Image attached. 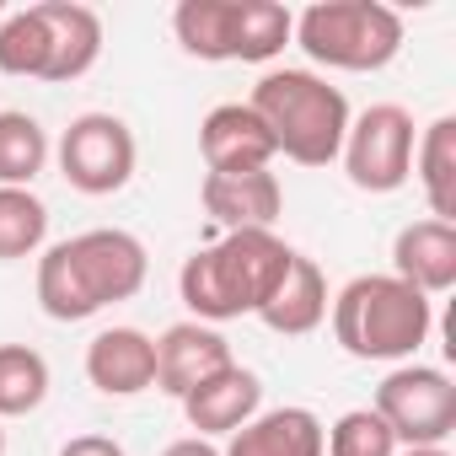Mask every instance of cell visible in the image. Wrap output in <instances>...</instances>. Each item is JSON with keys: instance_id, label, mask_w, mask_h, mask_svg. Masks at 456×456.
<instances>
[{"instance_id": "obj_1", "label": "cell", "mask_w": 456, "mask_h": 456, "mask_svg": "<svg viewBox=\"0 0 456 456\" xmlns=\"http://www.w3.org/2000/svg\"><path fill=\"white\" fill-rule=\"evenodd\" d=\"M151 258L145 242L118 225H97L70 242H54L38 258V306L54 322H86L102 306H118L145 290Z\"/></svg>"}, {"instance_id": "obj_2", "label": "cell", "mask_w": 456, "mask_h": 456, "mask_svg": "<svg viewBox=\"0 0 456 456\" xmlns=\"http://www.w3.org/2000/svg\"><path fill=\"white\" fill-rule=\"evenodd\" d=\"M296 248L274 232H225L220 242L199 248L177 269V296L193 322H232L258 317L290 274Z\"/></svg>"}, {"instance_id": "obj_3", "label": "cell", "mask_w": 456, "mask_h": 456, "mask_svg": "<svg viewBox=\"0 0 456 456\" xmlns=\"http://www.w3.org/2000/svg\"><path fill=\"white\" fill-rule=\"evenodd\" d=\"M248 108L274 134V151L290 156L296 167H328V161H338L349 118H354L349 97L333 81H322L317 70H269V76H258Z\"/></svg>"}, {"instance_id": "obj_4", "label": "cell", "mask_w": 456, "mask_h": 456, "mask_svg": "<svg viewBox=\"0 0 456 456\" xmlns=\"http://www.w3.org/2000/svg\"><path fill=\"white\" fill-rule=\"evenodd\" d=\"M333 338L354 360H413L435 328L429 296L403 285L397 274H360L333 301Z\"/></svg>"}, {"instance_id": "obj_5", "label": "cell", "mask_w": 456, "mask_h": 456, "mask_svg": "<svg viewBox=\"0 0 456 456\" xmlns=\"http://www.w3.org/2000/svg\"><path fill=\"white\" fill-rule=\"evenodd\" d=\"M172 33L183 54L209 65H269L274 54H285L296 17L280 0H177Z\"/></svg>"}, {"instance_id": "obj_6", "label": "cell", "mask_w": 456, "mask_h": 456, "mask_svg": "<svg viewBox=\"0 0 456 456\" xmlns=\"http://www.w3.org/2000/svg\"><path fill=\"white\" fill-rule=\"evenodd\" d=\"M290 44H301L328 70H387L403 54V17L381 0H317L296 17Z\"/></svg>"}, {"instance_id": "obj_7", "label": "cell", "mask_w": 456, "mask_h": 456, "mask_svg": "<svg viewBox=\"0 0 456 456\" xmlns=\"http://www.w3.org/2000/svg\"><path fill=\"white\" fill-rule=\"evenodd\" d=\"M413 113L397 102H376L360 118H349L344 134V172L360 193H397L413 177Z\"/></svg>"}, {"instance_id": "obj_8", "label": "cell", "mask_w": 456, "mask_h": 456, "mask_svg": "<svg viewBox=\"0 0 456 456\" xmlns=\"http://www.w3.org/2000/svg\"><path fill=\"white\" fill-rule=\"evenodd\" d=\"M376 413L397 445H445L456 429V381L435 365H397L376 387Z\"/></svg>"}, {"instance_id": "obj_9", "label": "cell", "mask_w": 456, "mask_h": 456, "mask_svg": "<svg viewBox=\"0 0 456 456\" xmlns=\"http://www.w3.org/2000/svg\"><path fill=\"white\" fill-rule=\"evenodd\" d=\"M134 161H140L134 129L124 118H113V113H81L60 134V172H65V183L76 193L102 199V193L129 188Z\"/></svg>"}, {"instance_id": "obj_10", "label": "cell", "mask_w": 456, "mask_h": 456, "mask_svg": "<svg viewBox=\"0 0 456 456\" xmlns=\"http://www.w3.org/2000/svg\"><path fill=\"white\" fill-rule=\"evenodd\" d=\"M199 204L215 225L225 232H274V220L285 209V188L269 167L253 172H204Z\"/></svg>"}, {"instance_id": "obj_11", "label": "cell", "mask_w": 456, "mask_h": 456, "mask_svg": "<svg viewBox=\"0 0 456 456\" xmlns=\"http://www.w3.org/2000/svg\"><path fill=\"white\" fill-rule=\"evenodd\" d=\"M38 22H44V38H49V60H44V81L49 86H65V81H81L97 54H102V17L81 0H38Z\"/></svg>"}, {"instance_id": "obj_12", "label": "cell", "mask_w": 456, "mask_h": 456, "mask_svg": "<svg viewBox=\"0 0 456 456\" xmlns=\"http://www.w3.org/2000/svg\"><path fill=\"white\" fill-rule=\"evenodd\" d=\"M225 365H232V344H225V333H215L209 322H172L156 338V387L167 397H177V403Z\"/></svg>"}, {"instance_id": "obj_13", "label": "cell", "mask_w": 456, "mask_h": 456, "mask_svg": "<svg viewBox=\"0 0 456 456\" xmlns=\"http://www.w3.org/2000/svg\"><path fill=\"white\" fill-rule=\"evenodd\" d=\"M199 151H204V167L209 172H253V167H269L280 151H274V134L264 129V118L248 108V102H220L204 113L199 124Z\"/></svg>"}, {"instance_id": "obj_14", "label": "cell", "mask_w": 456, "mask_h": 456, "mask_svg": "<svg viewBox=\"0 0 456 456\" xmlns=\"http://www.w3.org/2000/svg\"><path fill=\"white\" fill-rule=\"evenodd\" d=\"M258 408H264V381L248 365H237V360L225 365V370H215L209 381H199L183 397V419L199 429V440H209V435H237Z\"/></svg>"}, {"instance_id": "obj_15", "label": "cell", "mask_w": 456, "mask_h": 456, "mask_svg": "<svg viewBox=\"0 0 456 456\" xmlns=\"http://www.w3.org/2000/svg\"><path fill=\"white\" fill-rule=\"evenodd\" d=\"M86 381L102 397H140L156 387V338L140 328H102L86 344Z\"/></svg>"}, {"instance_id": "obj_16", "label": "cell", "mask_w": 456, "mask_h": 456, "mask_svg": "<svg viewBox=\"0 0 456 456\" xmlns=\"http://www.w3.org/2000/svg\"><path fill=\"white\" fill-rule=\"evenodd\" d=\"M392 274L419 296H445L456 285V225L451 220H413L392 242Z\"/></svg>"}, {"instance_id": "obj_17", "label": "cell", "mask_w": 456, "mask_h": 456, "mask_svg": "<svg viewBox=\"0 0 456 456\" xmlns=\"http://www.w3.org/2000/svg\"><path fill=\"white\" fill-rule=\"evenodd\" d=\"M322 435L328 429L312 408H269L253 413L220 456H322Z\"/></svg>"}, {"instance_id": "obj_18", "label": "cell", "mask_w": 456, "mask_h": 456, "mask_svg": "<svg viewBox=\"0 0 456 456\" xmlns=\"http://www.w3.org/2000/svg\"><path fill=\"white\" fill-rule=\"evenodd\" d=\"M258 317H264V328H274V333H285V338H306V333H317L322 317H328V280H322V269H317L312 258L296 253L285 285L274 290V301H269Z\"/></svg>"}, {"instance_id": "obj_19", "label": "cell", "mask_w": 456, "mask_h": 456, "mask_svg": "<svg viewBox=\"0 0 456 456\" xmlns=\"http://www.w3.org/2000/svg\"><path fill=\"white\" fill-rule=\"evenodd\" d=\"M413 172L429 199V220L456 225V118L440 113L419 140H413Z\"/></svg>"}, {"instance_id": "obj_20", "label": "cell", "mask_w": 456, "mask_h": 456, "mask_svg": "<svg viewBox=\"0 0 456 456\" xmlns=\"http://www.w3.org/2000/svg\"><path fill=\"white\" fill-rule=\"evenodd\" d=\"M49 167V134L33 113L6 108L0 113V188H33V177Z\"/></svg>"}, {"instance_id": "obj_21", "label": "cell", "mask_w": 456, "mask_h": 456, "mask_svg": "<svg viewBox=\"0 0 456 456\" xmlns=\"http://www.w3.org/2000/svg\"><path fill=\"white\" fill-rule=\"evenodd\" d=\"M49 242V204L33 188H0V264L44 253Z\"/></svg>"}, {"instance_id": "obj_22", "label": "cell", "mask_w": 456, "mask_h": 456, "mask_svg": "<svg viewBox=\"0 0 456 456\" xmlns=\"http://www.w3.org/2000/svg\"><path fill=\"white\" fill-rule=\"evenodd\" d=\"M49 397V360L28 344H0V419H22Z\"/></svg>"}, {"instance_id": "obj_23", "label": "cell", "mask_w": 456, "mask_h": 456, "mask_svg": "<svg viewBox=\"0 0 456 456\" xmlns=\"http://www.w3.org/2000/svg\"><path fill=\"white\" fill-rule=\"evenodd\" d=\"M44 60H49V38L38 12H12L0 22V76H17V81H44Z\"/></svg>"}, {"instance_id": "obj_24", "label": "cell", "mask_w": 456, "mask_h": 456, "mask_svg": "<svg viewBox=\"0 0 456 456\" xmlns=\"http://www.w3.org/2000/svg\"><path fill=\"white\" fill-rule=\"evenodd\" d=\"M322 456H397V435L376 408H349L322 435Z\"/></svg>"}, {"instance_id": "obj_25", "label": "cell", "mask_w": 456, "mask_h": 456, "mask_svg": "<svg viewBox=\"0 0 456 456\" xmlns=\"http://www.w3.org/2000/svg\"><path fill=\"white\" fill-rule=\"evenodd\" d=\"M60 456H124V445L113 435H76V440H65Z\"/></svg>"}, {"instance_id": "obj_26", "label": "cell", "mask_w": 456, "mask_h": 456, "mask_svg": "<svg viewBox=\"0 0 456 456\" xmlns=\"http://www.w3.org/2000/svg\"><path fill=\"white\" fill-rule=\"evenodd\" d=\"M161 456H220V451H215L209 440H199V435H183V440H172Z\"/></svg>"}, {"instance_id": "obj_27", "label": "cell", "mask_w": 456, "mask_h": 456, "mask_svg": "<svg viewBox=\"0 0 456 456\" xmlns=\"http://www.w3.org/2000/svg\"><path fill=\"white\" fill-rule=\"evenodd\" d=\"M403 456H451V451H445V445H408Z\"/></svg>"}, {"instance_id": "obj_28", "label": "cell", "mask_w": 456, "mask_h": 456, "mask_svg": "<svg viewBox=\"0 0 456 456\" xmlns=\"http://www.w3.org/2000/svg\"><path fill=\"white\" fill-rule=\"evenodd\" d=\"M0 456H6V429H0Z\"/></svg>"}]
</instances>
